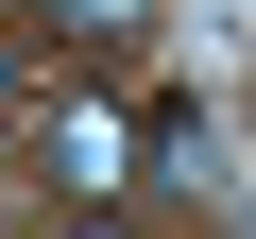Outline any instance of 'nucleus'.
<instances>
[{"mask_svg":"<svg viewBox=\"0 0 256 239\" xmlns=\"http://www.w3.org/2000/svg\"><path fill=\"white\" fill-rule=\"evenodd\" d=\"M18 86H34V52H18V34H0V120H18Z\"/></svg>","mask_w":256,"mask_h":239,"instance_id":"nucleus-4","label":"nucleus"},{"mask_svg":"<svg viewBox=\"0 0 256 239\" xmlns=\"http://www.w3.org/2000/svg\"><path fill=\"white\" fill-rule=\"evenodd\" d=\"M222 171H239V137H222V102H188V86H171V102L137 120V188H222Z\"/></svg>","mask_w":256,"mask_h":239,"instance_id":"nucleus-1","label":"nucleus"},{"mask_svg":"<svg viewBox=\"0 0 256 239\" xmlns=\"http://www.w3.org/2000/svg\"><path fill=\"white\" fill-rule=\"evenodd\" d=\"M154 18H171V0H34V34H52L68 68H102V52H137Z\"/></svg>","mask_w":256,"mask_h":239,"instance_id":"nucleus-3","label":"nucleus"},{"mask_svg":"<svg viewBox=\"0 0 256 239\" xmlns=\"http://www.w3.org/2000/svg\"><path fill=\"white\" fill-rule=\"evenodd\" d=\"M52 171H68V205H120V188H137V120H120V102H68L52 120Z\"/></svg>","mask_w":256,"mask_h":239,"instance_id":"nucleus-2","label":"nucleus"},{"mask_svg":"<svg viewBox=\"0 0 256 239\" xmlns=\"http://www.w3.org/2000/svg\"><path fill=\"white\" fill-rule=\"evenodd\" d=\"M68 239H137V222H120V205H86V222H68Z\"/></svg>","mask_w":256,"mask_h":239,"instance_id":"nucleus-5","label":"nucleus"}]
</instances>
